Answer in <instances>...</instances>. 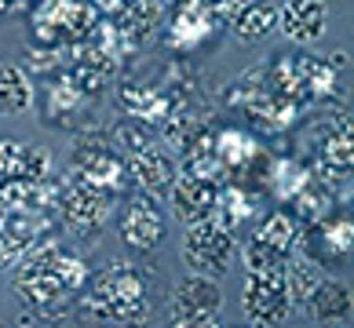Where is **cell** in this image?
I'll list each match as a JSON object with an SVG mask.
<instances>
[{"instance_id": "cell-26", "label": "cell", "mask_w": 354, "mask_h": 328, "mask_svg": "<svg viewBox=\"0 0 354 328\" xmlns=\"http://www.w3.org/2000/svg\"><path fill=\"white\" fill-rule=\"evenodd\" d=\"M322 281V267L314 259H292L288 255L285 262V284H288V296H292V303H304V299L310 296V288Z\"/></svg>"}, {"instance_id": "cell-27", "label": "cell", "mask_w": 354, "mask_h": 328, "mask_svg": "<svg viewBox=\"0 0 354 328\" xmlns=\"http://www.w3.org/2000/svg\"><path fill=\"white\" fill-rule=\"evenodd\" d=\"M241 259H245L248 273H278V270H285L288 252H278V248H270L259 238H248L245 248H241Z\"/></svg>"}, {"instance_id": "cell-12", "label": "cell", "mask_w": 354, "mask_h": 328, "mask_svg": "<svg viewBox=\"0 0 354 328\" xmlns=\"http://www.w3.org/2000/svg\"><path fill=\"white\" fill-rule=\"evenodd\" d=\"M278 26L288 41L314 44L329 30V4L325 0H285L278 8Z\"/></svg>"}, {"instance_id": "cell-18", "label": "cell", "mask_w": 354, "mask_h": 328, "mask_svg": "<svg viewBox=\"0 0 354 328\" xmlns=\"http://www.w3.org/2000/svg\"><path fill=\"white\" fill-rule=\"evenodd\" d=\"M121 102L139 124H147V121L161 124V121H168V113H172V99L161 95V91H153V88H142V84H124Z\"/></svg>"}, {"instance_id": "cell-7", "label": "cell", "mask_w": 354, "mask_h": 328, "mask_svg": "<svg viewBox=\"0 0 354 328\" xmlns=\"http://www.w3.org/2000/svg\"><path fill=\"white\" fill-rule=\"evenodd\" d=\"M292 296L285 284V270L278 273H248L245 278V296L241 310L252 325H281L292 313Z\"/></svg>"}, {"instance_id": "cell-28", "label": "cell", "mask_w": 354, "mask_h": 328, "mask_svg": "<svg viewBox=\"0 0 354 328\" xmlns=\"http://www.w3.org/2000/svg\"><path fill=\"white\" fill-rule=\"evenodd\" d=\"M11 4H15V0H0V11H8Z\"/></svg>"}, {"instance_id": "cell-22", "label": "cell", "mask_w": 354, "mask_h": 328, "mask_svg": "<svg viewBox=\"0 0 354 328\" xmlns=\"http://www.w3.org/2000/svg\"><path fill=\"white\" fill-rule=\"evenodd\" d=\"M252 238H259V241H267L270 248H278V252L292 255V248H299V222L288 212H270V215H263L256 222Z\"/></svg>"}, {"instance_id": "cell-10", "label": "cell", "mask_w": 354, "mask_h": 328, "mask_svg": "<svg viewBox=\"0 0 354 328\" xmlns=\"http://www.w3.org/2000/svg\"><path fill=\"white\" fill-rule=\"evenodd\" d=\"M216 197H219V182L216 179H201V175H190V172H179L168 186V204H172L176 219L190 222H201V219H212L216 212Z\"/></svg>"}, {"instance_id": "cell-13", "label": "cell", "mask_w": 354, "mask_h": 328, "mask_svg": "<svg viewBox=\"0 0 354 328\" xmlns=\"http://www.w3.org/2000/svg\"><path fill=\"white\" fill-rule=\"evenodd\" d=\"M304 307L310 313V321H318V325H351V313H354L351 284L336 281V278H322L304 299Z\"/></svg>"}, {"instance_id": "cell-23", "label": "cell", "mask_w": 354, "mask_h": 328, "mask_svg": "<svg viewBox=\"0 0 354 328\" xmlns=\"http://www.w3.org/2000/svg\"><path fill=\"white\" fill-rule=\"evenodd\" d=\"M252 215H256V208H252V201H248V193H245L241 186H227V190H219L212 219H219L227 230H238L241 222H248Z\"/></svg>"}, {"instance_id": "cell-11", "label": "cell", "mask_w": 354, "mask_h": 328, "mask_svg": "<svg viewBox=\"0 0 354 328\" xmlns=\"http://www.w3.org/2000/svg\"><path fill=\"white\" fill-rule=\"evenodd\" d=\"M128 175H132L139 182V190H150V193H161L172 186V179L179 175V161H176V153L161 146V142H147L142 150L136 153H128Z\"/></svg>"}, {"instance_id": "cell-6", "label": "cell", "mask_w": 354, "mask_h": 328, "mask_svg": "<svg viewBox=\"0 0 354 328\" xmlns=\"http://www.w3.org/2000/svg\"><path fill=\"white\" fill-rule=\"evenodd\" d=\"M59 222L77 238H95L106 226V219L113 215V193L84 186V182H66L59 190Z\"/></svg>"}, {"instance_id": "cell-14", "label": "cell", "mask_w": 354, "mask_h": 328, "mask_svg": "<svg viewBox=\"0 0 354 328\" xmlns=\"http://www.w3.org/2000/svg\"><path fill=\"white\" fill-rule=\"evenodd\" d=\"M51 153L33 142L0 139V179H48Z\"/></svg>"}, {"instance_id": "cell-15", "label": "cell", "mask_w": 354, "mask_h": 328, "mask_svg": "<svg viewBox=\"0 0 354 328\" xmlns=\"http://www.w3.org/2000/svg\"><path fill=\"white\" fill-rule=\"evenodd\" d=\"M212 11H208L205 0H183L179 11L172 15V33H168V44L172 48H198L208 30H212Z\"/></svg>"}, {"instance_id": "cell-17", "label": "cell", "mask_w": 354, "mask_h": 328, "mask_svg": "<svg viewBox=\"0 0 354 328\" xmlns=\"http://www.w3.org/2000/svg\"><path fill=\"white\" fill-rule=\"evenodd\" d=\"M318 157H322L325 172H333V175H344L354 168V131H351L347 113H339L336 124H329V131H325V139L318 146Z\"/></svg>"}, {"instance_id": "cell-19", "label": "cell", "mask_w": 354, "mask_h": 328, "mask_svg": "<svg viewBox=\"0 0 354 328\" xmlns=\"http://www.w3.org/2000/svg\"><path fill=\"white\" fill-rule=\"evenodd\" d=\"M30 102H33V84L26 77V70L4 62L0 66V117H15L22 110H30Z\"/></svg>"}, {"instance_id": "cell-16", "label": "cell", "mask_w": 354, "mask_h": 328, "mask_svg": "<svg viewBox=\"0 0 354 328\" xmlns=\"http://www.w3.org/2000/svg\"><path fill=\"white\" fill-rule=\"evenodd\" d=\"M227 22L241 41H263L278 30V8L270 0H241V4H234Z\"/></svg>"}, {"instance_id": "cell-1", "label": "cell", "mask_w": 354, "mask_h": 328, "mask_svg": "<svg viewBox=\"0 0 354 328\" xmlns=\"http://www.w3.org/2000/svg\"><path fill=\"white\" fill-rule=\"evenodd\" d=\"M88 281V262L62 248L59 241H41L19 259L15 292L37 313H59V303H66L73 292H81Z\"/></svg>"}, {"instance_id": "cell-9", "label": "cell", "mask_w": 354, "mask_h": 328, "mask_svg": "<svg viewBox=\"0 0 354 328\" xmlns=\"http://www.w3.org/2000/svg\"><path fill=\"white\" fill-rule=\"evenodd\" d=\"M307 259H314L318 267H339L351 255L354 244V222L347 215H325L322 222H310L307 233H299Z\"/></svg>"}, {"instance_id": "cell-21", "label": "cell", "mask_w": 354, "mask_h": 328, "mask_svg": "<svg viewBox=\"0 0 354 328\" xmlns=\"http://www.w3.org/2000/svg\"><path fill=\"white\" fill-rule=\"evenodd\" d=\"M216 157L223 164V172H241L256 161V142L245 135V131H234V128H223L216 131Z\"/></svg>"}, {"instance_id": "cell-24", "label": "cell", "mask_w": 354, "mask_h": 328, "mask_svg": "<svg viewBox=\"0 0 354 328\" xmlns=\"http://www.w3.org/2000/svg\"><path fill=\"white\" fill-rule=\"evenodd\" d=\"M81 106H84V91L77 88L70 77H62L59 84L48 88V121L51 124H55V121L66 124L73 113H81Z\"/></svg>"}, {"instance_id": "cell-5", "label": "cell", "mask_w": 354, "mask_h": 328, "mask_svg": "<svg viewBox=\"0 0 354 328\" xmlns=\"http://www.w3.org/2000/svg\"><path fill=\"white\" fill-rule=\"evenodd\" d=\"M219 310H223V292L219 281L208 273H190L172 288L168 299V321L176 328H205V325H219Z\"/></svg>"}, {"instance_id": "cell-8", "label": "cell", "mask_w": 354, "mask_h": 328, "mask_svg": "<svg viewBox=\"0 0 354 328\" xmlns=\"http://www.w3.org/2000/svg\"><path fill=\"white\" fill-rule=\"evenodd\" d=\"M165 233H168L165 204L157 201V193L139 190L132 201L124 204V212H121V238H124V244L136 248V252H153V248L165 241Z\"/></svg>"}, {"instance_id": "cell-2", "label": "cell", "mask_w": 354, "mask_h": 328, "mask_svg": "<svg viewBox=\"0 0 354 328\" xmlns=\"http://www.w3.org/2000/svg\"><path fill=\"white\" fill-rule=\"evenodd\" d=\"M150 310V288L147 278L128 267L113 262L91 281L88 296L81 299V318L95 325H139Z\"/></svg>"}, {"instance_id": "cell-20", "label": "cell", "mask_w": 354, "mask_h": 328, "mask_svg": "<svg viewBox=\"0 0 354 328\" xmlns=\"http://www.w3.org/2000/svg\"><path fill=\"white\" fill-rule=\"evenodd\" d=\"M333 208H336V201H333V190L329 186H322L318 179H307L304 186L296 190V197H292V219L296 222H322L325 215H333Z\"/></svg>"}, {"instance_id": "cell-4", "label": "cell", "mask_w": 354, "mask_h": 328, "mask_svg": "<svg viewBox=\"0 0 354 328\" xmlns=\"http://www.w3.org/2000/svg\"><path fill=\"white\" fill-rule=\"evenodd\" d=\"M234 248H238L234 230H227L219 219L190 222L187 233H183V262L190 267V273H208V278L227 273Z\"/></svg>"}, {"instance_id": "cell-3", "label": "cell", "mask_w": 354, "mask_h": 328, "mask_svg": "<svg viewBox=\"0 0 354 328\" xmlns=\"http://www.w3.org/2000/svg\"><path fill=\"white\" fill-rule=\"evenodd\" d=\"M124 157L113 150L110 131H88L77 139L73 157H70V182H84V186L117 193L124 186Z\"/></svg>"}, {"instance_id": "cell-25", "label": "cell", "mask_w": 354, "mask_h": 328, "mask_svg": "<svg viewBox=\"0 0 354 328\" xmlns=\"http://www.w3.org/2000/svg\"><path fill=\"white\" fill-rule=\"evenodd\" d=\"M307 179H310V175H307L304 164H296L292 157H281V161H274V168H270L267 186H270V193L278 197V201H292L296 190L304 186Z\"/></svg>"}]
</instances>
